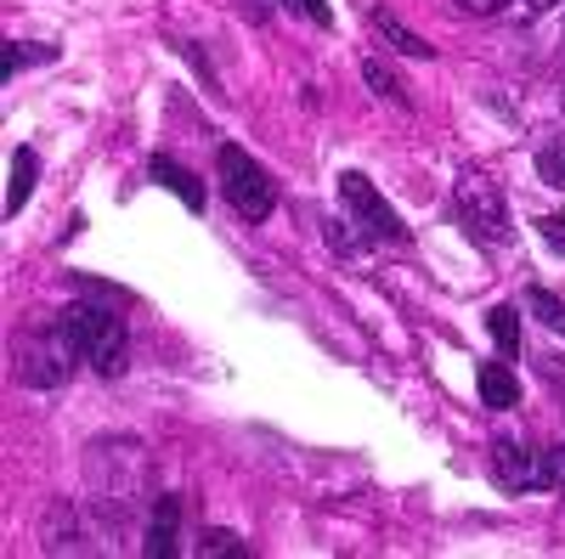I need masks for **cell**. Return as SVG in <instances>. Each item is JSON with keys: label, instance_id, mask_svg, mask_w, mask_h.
Wrapping results in <instances>:
<instances>
[{"label": "cell", "instance_id": "6da1fadb", "mask_svg": "<svg viewBox=\"0 0 565 559\" xmlns=\"http://www.w3.org/2000/svg\"><path fill=\"white\" fill-rule=\"evenodd\" d=\"M85 475H90V492H97L103 508H136L141 497H148V452H141V441L130 436H103L90 441V458H85Z\"/></svg>", "mask_w": 565, "mask_h": 559}, {"label": "cell", "instance_id": "7a4b0ae2", "mask_svg": "<svg viewBox=\"0 0 565 559\" xmlns=\"http://www.w3.org/2000/svg\"><path fill=\"white\" fill-rule=\"evenodd\" d=\"M57 329L74 340L79 362H90L103 379H119L125 373V322L114 311H97V305H68L57 316Z\"/></svg>", "mask_w": 565, "mask_h": 559}, {"label": "cell", "instance_id": "3957f363", "mask_svg": "<svg viewBox=\"0 0 565 559\" xmlns=\"http://www.w3.org/2000/svg\"><path fill=\"white\" fill-rule=\"evenodd\" d=\"M215 170H221V193H226V204L238 209L244 221H266L271 215V204H277V186H271V175H266V164L260 159H249L244 148H221V159H215Z\"/></svg>", "mask_w": 565, "mask_h": 559}, {"label": "cell", "instance_id": "277c9868", "mask_svg": "<svg viewBox=\"0 0 565 559\" xmlns=\"http://www.w3.org/2000/svg\"><path fill=\"white\" fill-rule=\"evenodd\" d=\"M458 221H463V232L476 244H492V249H503L509 238H514V215H509V204H503V193L487 181V175H463L458 181Z\"/></svg>", "mask_w": 565, "mask_h": 559}, {"label": "cell", "instance_id": "5b68a950", "mask_svg": "<svg viewBox=\"0 0 565 559\" xmlns=\"http://www.w3.org/2000/svg\"><path fill=\"white\" fill-rule=\"evenodd\" d=\"M74 362H79L74 340L52 322L45 334H34V340H23V345H18V379H23L29 390H57V385H68Z\"/></svg>", "mask_w": 565, "mask_h": 559}, {"label": "cell", "instance_id": "8992f818", "mask_svg": "<svg viewBox=\"0 0 565 559\" xmlns=\"http://www.w3.org/2000/svg\"><path fill=\"white\" fill-rule=\"evenodd\" d=\"M340 198L351 204V215H356V226L367 232V238H380V244H402V238H407V226H402L396 209L367 186V175L345 170V175H340Z\"/></svg>", "mask_w": 565, "mask_h": 559}, {"label": "cell", "instance_id": "52a82bcc", "mask_svg": "<svg viewBox=\"0 0 565 559\" xmlns=\"http://www.w3.org/2000/svg\"><path fill=\"white\" fill-rule=\"evenodd\" d=\"M492 475L503 492H537L543 486V452H532L514 436H498L492 441Z\"/></svg>", "mask_w": 565, "mask_h": 559}, {"label": "cell", "instance_id": "ba28073f", "mask_svg": "<svg viewBox=\"0 0 565 559\" xmlns=\"http://www.w3.org/2000/svg\"><path fill=\"white\" fill-rule=\"evenodd\" d=\"M153 181L164 186V193H175V198H181L186 209H193V215H204L210 193H204V181H199L193 170H181L175 159H164V153H159V159H153Z\"/></svg>", "mask_w": 565, "mask_h": 559}, {"label": "cell", "instance_id": "9c48e42d", "mask_svg": "<svg viewBox=\"0 0 565 559\" xmlns=\"http://www.w3.org/2000/svg\"><path fill=\"white\" fill-rule=\"evenodd\" d=\"M367 23L380 29V34H385V40L396 45L402 57H430V52H436V45L424 40V34H413V29H407V23H402V18H396L391 7H367Z\"/></svg>", "mask_w": 565, "mask_h": 559}, {"label": "cell", "instance_id": "30bf717a", "mask_svg": "<svg viewBox=\"0 0 565 559\" xmlns=\"http://www.w3.org/2000/svg\"><path fill=\"white\" fill-rule=\"evenodd\" d=\"M476 385H481V401H487L492 412H509L514 401H521V379H514V373H509L503 362H481Z\"/></svg>", "mask_w": 565, "mask_h": 559}, {"label": "cell", "instance_id": "8fae6325", "mask_svg": "<svg viewBox=\"0 0 565 559\" xmlns=\"http://www.w3.org/2000/svg\"><path fill=\"white\" fill-rule=\"evenodd\" d=\"M175 520H181V503H175V497H159L141 553H148V559H170V553H175Z\"/></svg>", "mask_w": 565, "mask_h": 559}, {"label": "cell", "instance_id": "7c38bea8", "mask_svg": "<svg viewBox=\"0 0 565 559\" xmlns=\"http://www.w3.org/2000/svg\"><path fill=\"white\" fill-rule=\"evenodd\" d=\"M487 329H492V340H498V351L503 356H521V311L514 305H492V316H487Z\"/></svg>", "mask_w": 565, "mask_h": 559}, {"label": "cell", "instance_id": "4fadbf2b", "mask_svg": "<svg viewBox=\"0 0 565 559\" xmlns=\"http://www.w3.org/2000/svg\"><path fill=\"white\" fill-rule=\"evenodd\" d=\"M34 175H40L34 153H29V148H18V153H12V193H7V215H18V209L29 204V193H34Z\"/></svg>", "mask_w": 565, "mask_h": 559}, {"label": "cell", "instance_id": "5bb4252c", "mask_svg": "<svg viewBox=\"0 0 565 559\" xmlns=\"http://www.w3.org/2000/svg\"><path fill=\"white\" fill-rule=\"evenodd\" d=\"M362 79H367L373 90H380V97H391L396 108H413V97H407V85H402V79H396V74H391V68H385L380 57H367V63H362Z\"/></svg>", "mask_w": 565, "mask_h": 559}, {"label": "cell", "instance_id": "9a60e30c", "mask_svg": "<svg viewBox=\"0 0 565 559\" xmlns=\"http://www.w3.org/2000/svg\"><path fill=\"white\" fill-rule=\"evenodd\" d=\"M526 305H532V316L543 322V329L565 334V300H554L548 289H532V294H526Z\"/></svg>", "mask_w": 565, "mask_h": 559}, {"label": "cell", "instance_id": "2e32d148", "mask_svg": "<svg viewBox=\"0 0 565 559\" xmlns=\"http://www.w3.org/2000/svg\"><path fill=\"white\" fill-rule=\"evenodd\" d=\"M199 553H210V559H238V553H244V542H238V531L210 526V531L199 537Z\"/></svg>", "mask_w": 565, "mask_h": 559}, {"label": "cell", "instance_id": "e0dca14e", "mask_svg": "<svg viewBox=\"0 0 565 559\" xmlns=\"http://www.w3.org/2000/svg\"><path fill=\"white\" fill-rule=\"evenodd\" d=\"M537 175L554 186V193H565V136H559V142H548V148L537 153Z\"/></svg>", "mask_w": 565, "mask_h": 559}, {"label": "cell", "instance_id": "ac0fdd59", "mask_svg": "<svg viewBox=\"0 0 565 559\" xmlns=\"http://www.w3.org/2000/svg\"><path fill=\"white\" fill-rule=\"evenodd\" d=\"M543 486H554V492H565V441L543 452Z\"/></svg>", "mask_w": 565, "mask_h": 559}, {"label": "cell", "instance_id": "d6986e66", "mask_svg": "<svg viewBox=\"0 0 565 559\" xmlns=\"http://www.w3.org/2000/svg\"><path fill=\"white\" fill-rule=\"evenodd\" d=\"M289 7H300V12H306L311 23H322V29L334 23V12H328V0H289Z\"/></svg>", "mask_w": 565, "mask_h": 559}, {"label": "cell", "instance_id": "ffe728a7", "mask_svg": "<svg viewBox=\"0 0 565 559\" xmlns=\"http://www.w3.org/2000/svg\"><path fill=\"white\" fill-rule=\"evenodd\" d=\"M537 226H543V238H548L554 249H565V215H543Z\"/></svg>", "mask_w": 565, "mask_h": 559}, {"label": "cell", "instance_id": "44dd1931", "mask_svg": "<svg viewBox=\"0 0 565 559\" xmlns=\"http://www.w3.org/2000/svg\"><path fill=\"white\" fill-rule=\"evenodd\" d=\"M458 7H463V12H476V18H492V12L509 7V0H458Z\"/></svg>", "mask_w": 565, "mask_h": 559}, {"label": "cell", "instance_id": "7402d4cb", "mask_svg": "<svg viewBox=\"0 0 565 559\" xmlns=\"http://www.w3.org/2000/svg\"><path fill=\"white\" fill-rule=\"evenodd\" d=\"M532 7H554V0H532Z\"/></svg>", "mask_w": 565, "mask_h": 559}]
</instances>
